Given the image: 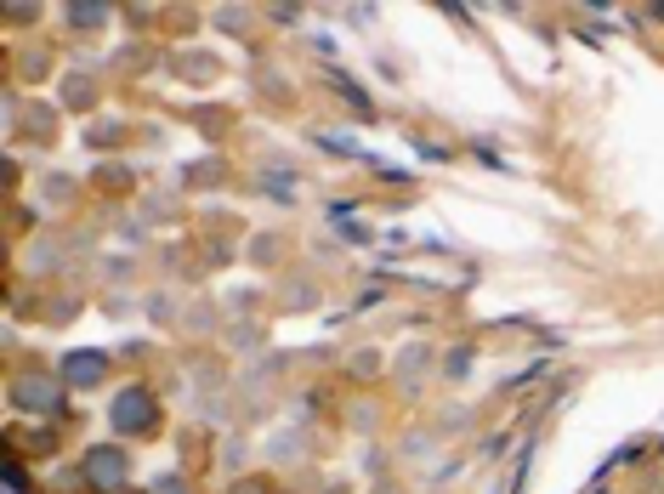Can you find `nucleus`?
<instances>
[]
</instances>
